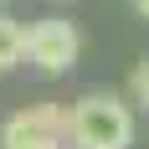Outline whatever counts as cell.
<instances>
[{"label": "cell", "instance_id": "5", "mask_svg": "<svg viewBox=\"0 0 149 149\" xmlns=\"http://www.w3.org/2000/svg\"><path fill=\"white\" fill-rule=\"evenodd\" d=\"M129 98H134V103H139V108L149 113V57H139L134 77H129Z\"/></svg>", "mask_w": 149, "mask_h": 149}, {"label": "cell", "instance_id": "4", "mask_svg": "<svg viewBox=\"0 0 149 149\" xmlns=\"http://www.w3.org/2000/svg\"><path fill=\"white\" fill-rule=\"evenodd\" d=\"M26 62V21L0 10V72H15Z\"/></svg>", "mask_w": 149, "mask_h": 149}, {"label": "cell", "instance_id": "2", "mask_svg": "<svg viewBox=\"0 0 149 149\" xmlns=\"http://www.w3.org/2000/svg\"><path fill=\"white\" fill-rule=\"evenodd\" d=\"M72 103H31L0 123V149H67Z\"/></svg>", "mask_w": 149, "mask_h": 149}, {"label": "cell", "instance_id": "6", "mask_svg": "<svg viewBox=\"0 0 149 149\" xmlns=\"http://www.w3.org/2000/svg\"><path fill=\"white\" fill-rule=\"evenodd\" d=\"M134 10H139V15H144V21H149V0H134Z\"/></svg>", "mask_w": 149, "mask_h": 149}, {"label": "cell", "instance_id": "1", "mask_svg": "<svg viewBox=\"0 0 149 149\" xmlns=\"http://www.w3.org/2000/svg\"><path fill=\"white\" fill-rule=\"evenodd\" d=\"M134 144V108L118 93H82L72 103L67 149H129Z\"/></svg>", "mask_w": 149, "mask_h": 149}, {"label": "cell", "instance_id": "3", "mask_svg": "<svg viewBox=\"0 0 149 149\" xmlns=\"http://www.w3.org/2000/svg\"><path fill=\"white\" fill-rule=\"evenodd\" d=\"M82 57V31L62 15H41L26 26V62L41 77H67Z\"/></svg>", "mask_w": 149, "mask_h": 149}]
</instances>
